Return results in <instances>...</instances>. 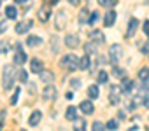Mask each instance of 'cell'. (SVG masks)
I'll return each instance as SVG.
<instances>
[{"instance_id": "6da1fadb", "label": "cell", "mask_w": 149, "mask_h": 131, "mask_svg": "<svg viewBox=\"0 0 149 131\" xmlns=\"http://www.w3.org/2000/svg\"><path fill=\"white\" fill-rule=\"evenodd\" d=\"M61 67L67 68L68 72H74V70H77L79 68V58L76 54H67L61 58Z\"/></svg>"}, {"instance_id": "7a4b0ae2", "label": "cell", "mask_w": 149, "mask_h": 131, "mask_svg": "<svg viewBox=\"0 0 149 131\" xmlns=\"http://www.w3.org/2000/svg\"><path fill=\"white\" fill-rule=\"evenodd\" d=\"M14 68L11 67V65H6L4 67V89L6 91H9L11 88H13V84H14Z\"/></svg>"}, {"instance_id": "3957f363", "label": "cell", "mask_w": 149, "mask_h": 131, "mask_svg": "<svg viewBox=\"0 0 149 131\" xmlns=\"http://www.w3.org/2000/svg\"><path fill=\"white\" fill-rule=\"evenodd\" d=\"M123 88L119 86V84H112L111 86V93H109V101L112 103V105H118L119 101H121V98H123Z\"/></svg>"}, {"instance_id": "277c9868", "label": "cell", "mask_w": 149, "mask_h": 131, "mask_svg": "<svg viewBox=\"0 0 149 131\" xmlns=\"http://www.w3.org/2000/svg\"><path fill=\"white\" fill-rule=\"evenodd\" d=\"M123 58V47L119 44H112L109 47V61L111 63H118Z\"/></svg>"}, {"instance_id": "5b68a950", "label": "cell", "mask_w": 149, "mask_h": 131, "mask_svg": "<svg viewBox=\"0 0 149 131\" xmlns=\"http://www.w3.org/2000/svg\"><path fill=\"white\" fill-rule=\"evenodd\" d=\"M65 25H67V12H65V11H58L56 19H54V26H56V30H63Z\"/></svg>"}, {"instance_id": "8992f818", "label": "cell", "mask_w": 149, "mask_h": 131, "mask_svg": "<svg viewBox=\"0 0 149 131\" xmlns=\"http://www.w3.org/2000/svg\"><path fill=\"white\" fill-rule=\"evenodd\" d=\"M26 61V54L23 52V46L16 44V54H14V63L16 65H23Z\"/></svg>"}, {"instance_id": "52a82bcc", "label": "cell", "mask_w": 149, "mask_h": 131, "mask_svg": "<svg viewBox=\"0 0 149 131\" xmlns=\"http://www.w3.org/2000/svg\"><path fill=\"white\" fill-rule=\"evenodd\" d=\"M32 19H25V21H19L18 25H16V33H19V35H23V33H26L30 28H32Z\"/></svg>"}, {"instance_id": "ba28073f", "label": "cell", "mask_w": 149, "mask_h": 131, "mask_svg": "<svg viewBox=\"0 0 149 131\" xmlns=\"http://www.w3.org/2000/svg\"><path fill=\"white\" fill-rule=\"evenodd\" d=\"M42 96H44L46 100H54V98H56V89H54V86H53V84H46V88H44V91H42Z\"/></svg>"}, {"instance_id": "9c48e42d", "label": "cell", "mask_w": 149, "mask_h": 131, "mask_svg": "<svg viewBox=\"0 0 149 131\" xmlns=\"http://www.w3.org/2000/svg\"><path fill=\"white\" fill-rule=\"evenodd\" d=\"M137 28H139V21H137L135 18H132V19H130V23H128L126 37H128V39H130V37H133V35H135V32H137Z\"/></svg>"}, {"instance_id": "30bf717a", "label": "cell", "mask_w": 149, "mask_h": 131, "mask_svg": "<svg viewBox=\"0 0 149 131\" xmlns=\"http://www.w3.org/2000/svg\"><path fill=\"white\" fill-rule=\"evenodd\" d=\"M39 75H40V81H42L44 84H53V81H54V75H53V72H49V70H42Z\"/></svg>"}, {"instance_id": "8fae6325", "label": "cell", "mask_w": 149, "mask_h": 131, "mask_svg": "<svg viewBox=\"0 0 149 131\" xmlns=\"http://www.w3.org/2000/svg\"><path fill=\"white\" fill-rule=\"evenodd\" d=\"M79 108H81V112H84L86 115H90V114H93V103L90 101V100H86V101H81V105H79Z\"/></svg>"}, {"instance_id": "7c38bea8", "label": "cell", "mask_w": 149, "mask_h": 131, "mask_svg": "<svg viewBox=\"0 0 149 131\" xmlns=\"http://www.w3.org/2000/svg\"><path fill=\"white\" fill-rule=\"evenodd\" d=\"M40 119H42V112H40V110H35V112H32V115H30V119H28V124H30V126H37V124L40 122Z\"/></svg>"}, {"instance_id": "4fadbf2b", "label": "cell", "mask_w": 149, "mask_h": 131, "mask_svg": "<svg viewBox=\"0 0 149 131\" xmlns=\"http://www.w3.org/2000/svg\"><path fill=\"white\" fill-rule=\"evenodd\" d=\"M65 44H67L68 47H72V49H76V47L79 46V39H77V35H67V37H65Z\"/></svg>"}, {"instance_id": "5bb4252c", "label": "cell", "mask_w": 149, "mask_h": 131, "mask_svg": "<svg viewBox=\"0 0 149 131\" xmlns=\"http://www.w3.org/2000/svg\"><path fill=\"white\" fill-rule=\"evenodd\" d=\"M30 70H32V72H35V74H40V72L44 70V68H42V61H40V59H37V58H35V59H32V63H30Z\"/></svg>"}, {"instance_id": "9a60e30c", "label": "cell", "mask_w": 149, "mask_h": 131, "mask_svg": "<svg viewBox=\"0 0 149 131\" xmlns=\"http://www.w3.org/2000/svg\"><path fill=\"white\" fill-rule=\"evenodd\" d=\"M116 16H118V14H116L114 11H109V12L105 14V18H104V25H105V26H112L114 21H116Z\"/></svg>"}, {"instance_id": "2e32d148", "label": "cell", "mask_w": 149, "mask_h": 131, "mask_svg": "<svg viewBox=\"0 0 149 131\" xmlns=\"http://www.w3.org/2000/svg\"><path fill=\"white\" fill-rule=\"evenodd\" d=\"M90 37H91L97 44H104V42H105V37H104V33H102L100 30H93V32L90 33Z\"/></svg>"}, {"instance_id": "e0dca14e", "label": "cell", "mask_w": 149, "mask_h": 131, "mask_svg": "<svg viewBox=\"0 0 149 131\" xmlns=\"http://www.w3.org/2000/svg\"><path fill=\"white\" fill-rule=\"evenodd\" d=\"M65 117H67L68 121H76V119H77V108H76V107H68L67 112H65Z\"/></svg>"}, {"instance_id": "ac0fdd59", "label": "cell", "mask_w": 149, "mask_h": 131, "mask_svg": "<svg viewBox=\"0 0 149 131\" xmlns=\"http://www.w3.org/2000/svg\"><path fill=\"white\" fill-rule=\"evenodd\" d=\"M6 16H7V19H16V18H18V9H16L14 6H7Z\"/></svg>"}, {"instance_id": "d6986e66", "label": "cell", "mask_w": 149, "mask_h": 131, "mask_svg": "<svg viewBox=\"0 0 149 131\" xmlns=\"http://www.w3.org/2000/svg\"><path fill=\"white\" fill-rule=\"evenodd\" d=\"M40 42H42V39L37 37V35H30V37L26 39V44H28L30 47H37V46H40Z\"/></svg>"}, {"instance_id": "ffe728a7", "label": "cell", "mask_w": 149, "mask_h": 131, "mask_svg": "<svg viewBox=\"0 0 149 131\" xmlns=\"http://www.w3.org/2000/svg\"><path fill=\"white\" fill-rule=\"evenodd\" d=\"M121 88H123V91H125V93H128V91H132V89H133V81H132V79H128V77H123V82H121Z\"/></svg>"}, {"instance_id": "44dd1931", "label": "cell", "mask_w": 149, "mask_h": 131, "mask_svg": "<svg viewBox=\"0 0 149 131\" xmlns=\"http://www.w3.org/2000/svg\"><path fill=\"white\" fill-rule=\"evenodd\" d=\"M49 14H51V12H49V7H47V6H44V7L39 11V19L46 23V21L49 19Z\"/></svg>"}, {"instance_id": "7402d4cb", "label": "cell", "mask_w": 149, "mask_h": 131, "mask_svg": "<svg viewBox=\"0 0 149 131\" xmlns=\"http://www.w3.org/2000/svg\"><path fill=\"white\" fill-rule=\"evenodd\" d=\"M88 67H90V56L86 54V56H83L79 59V68L81 70H88Z\"/></svg>"}, {"instance_id": "603a6c76", "label": "cell", "mask_w": 149, "mask_h": 131, "mask_svg": "<svg viewBox=\"0 0 149 131\" xmlns=\"http://www.w3.org/2000/svg\"><path fill=\"white\" fill-rule=\"evenodd\" d=\"M79 23H81V25L90 23V14H88L86 9H81V12H79Z\"/></svg>"}, {"instance_id": "cb8c5ba5", "label": "cell", "mask_w": 149, "mask_h": 131, "mask_svg": "<svg viewBox=\"0 0 149 131\" xmlns=\"http://www.w3.org/2000/svg\"><path fill=\"white\" fill-rule=\"evenodd\" d=\"M139 79L142 82H149V68H140L139 70Z\"/></svg>"}, {"instance_id": "d4e9b609", "label": "cell", "mask_w": 149, "mask_h": 131, "mask_svg": "<svg viewBox=\"0 0 149 131\" xmlns=\"http://www.w3.org/2000/svg\"><path fill=\"white\" fill-rule=\"evenodd\" d=\"M84 51H86V54H88V56H90V54H97V47H95V44H93V42L84 44Z\"/></svg>"}, {"instance_id": "484cf974", "label": "cell", "mask_w": 149, "mask_h": 131, "mask_svg": "<svg viewBox=\"0 0 149 131\" xmlns=\"http://www.w3.org/2000/svg\"><path fill=\"white\" fill-rule=\"evenodd\" d=\"M9 49H11V46L7 40H0V54H7Z\"/></svg>"}, {"instance_id": "4316f807", "label": "cell", "mask_w": 149, "mask_h": 131, "mask_svg": "<svg viewBox=\"0 0 149 131\" xmlns=\"http://www.w3.org/2000/svg\"><path fill=\"white\" fill-rule=\"evenodd\" d=\"M107 81H109L107 72H105V70H100V72H98V84H107Z\"/></svg>"}, {"instance_id": "83f0119b", "label": "cell", "mask_w": 149, "mask_h": 131, "mask_svg": "<svg viewBox=\"0 0 149 131\" xmlns=\"http://www.w3.org/2000/svg\"><path fill=\"white\" fill-rule=\"evenodd\" d=\"M98 4L102 7H114L118 4V0H98Z\"/></svg>"}, {"instance_id": "f1b7e54d", "label": "cell", "mask_w": 149, "mask_h": 131, "mask_svg": "<svg viewBox=\"0 0 149 131\" xmlns=\"http://www.w3.org/2000/svg\"><path fill=\"white\" fill-rule=\"evenodd\" d=\"M98 94H100L98 88H97V86H90V89H88V96H90V98H97Z\"/></svg>"}, {"instance_id": "f546056e", "label": "cell", "mask_w": 149, "mask_h": 131, "mask_svg": "<svg viewBox=\"0 0 149 131\" xmlns=\"http://www.w3.org/2000/svg\"><path fill=\"white\" fill-rule=\"evenodd\" d=\"M105 129V126L100 122V121H95L93 124H91V131H104Z\"/></svg>"}, {"instance_id": "4dcf8cb0", "label": "cell", "mask_w": 149, "mask_h": 131, "mask_svg": "<svg viewBox=\"0 0 149 131\" xmlns=\"http://www.w3.org/2000/svg\"><path fill=\"white\" fill-rule=\"evenodd\" d=\"M112 74H114L116 77H119V79H123V77H126V75H125V70H121L119 67H114V68H112Z\"/></svg>"}, {"instance_id": "1f68e13d", "label": "cell", "mask_w": 149, "mask_h": 131, "mask_svg": "<svg viewBox=\"0 0 149 131\" xmlns=\"http://www.w3.org/2000/svg\"><path fill=\"white\" fill-rule=\"evenodd\" d=\"M19 93H21V89H19V88H16V89H14V94H13V98H11V105H16V103H18Z\"/></svg>"}, {"instance_id": "d6a6232c", "label": "cell", "mask_w": 149, "mask_h": 131, "mask_svg": "<svg viewBox=\"0 0 149 131\" xmlns=\"http://www.w3.org/2000/svg\"><path fill=\"white\" fill-rule=\"evenodd\" d=\"M105 129H109V131H116V129H118V121H114V119L109 121L107 126H105Z\"/></svg>"}, {"instance_id": "836d02e7", "label": "cell", "mask_w": 149, "mask_h": 131, "mask_svg": "<svg viewBox=\"0 0 149 131\" xmlns=\"http://www.w3.org/2000/svg\"><path fill=\"white\" fill-rule=\"evenodd\" d=\"M98 19H100V14H98V12H97V11H95V12H91V14H90V25H95V23H97V21H98Z\"/></svg>"}, {"instance_id": "e575fe53", "label": "cell", "mask_w": 149, "mask_h": 131, "mask_svg": "<svg viewBox=\"0 0 149 131\" xmlns=\"http://www.w3.org/2000/svg\"><path fill=\"white\" fill-rule=\"evenodd\" d=\"M18 79H19V81H21V82L25 84V82L28 81V74H26L25 70H19V72H18Z\"/></svg>"}, {"instance_id": "d590c367", "label": "cell", "mask_w": 149, "mask_h": 131, "mask_svg": "<svg viewBox=\"0 0 149 131\" xmlns=\"http://www.w3.org/2000/svg\"><path fill=\"white\" fill-rule=\"evenodd\" d=\"M74 131H86V128H84V121H81V122H77L76 126H74Z\"/></svg>"}, {"instance_id": "8d00e7d4", "label": "cell", "mask_w": 149, "mask_h": 131, "mask_svg": "<svg viewBox=\"0 0 149 131\" xmlns=\"http://www.w3.org/2000/svg\"><path fill=\"white\" fill-rule=\"evenodd\" d=\"M70 84H72V89H79V88H81V81H79V79H74Z\"/></svg>"}, {"instance_id": "74e56055", "label": "cell", "mask_w": 149, "mask_h": 131, "mask_svg": "<svg viewBox=\"0 0 149 131\" xmlns=\"http://www.w3.org/2000/svg\"><path fill=\"white\" fill-rule=\"evenodd\" d=\"M51 47H53L54 51H58V37H53V39H51Z\"/></svg>"}, {"instance_id": "f35d334b", "label": "cell", "mask_w": 149, "mask_h": 131, "mask_svg": "<svg viewBox=\"0 0 149 131\" xmlns=\"http://www.w3.org/2000/svg\"><path fill=\"white\" fill-rule=\"evenodd\" d=\"M142 30H144V33H146V35H149V19H146V21H144V28H142Z\"/></svg>"}, {"instance_id": "ab89813d", "label": "cell", "mask_w": 149, "mask_h": 131, "mask_svg": "<svg viewBox=\"0 0 149 131\" xmlns=\"http://www.w3.org/2000/svg\"><path fill=\"white\" fill-rule=\"evenodd\" d=\"M7 30V21H2V23H0V33H4Z\"/></svg>"}, {"instance_id": "60d3db41", "label": "cell", "mask_w": 149, "mask_h": 131, "mask_svg": "<svg viewBox=\"0 0 149 131\" xmlns=\"http://www.w3.org/2000/svg\"><path fill=\"white\" fill-rule=\"evenodd\" d=\"M44 2H46L47 6H54V4H58V0H44Z\"/></svg>"}, {"instance_id": "b9f144b4", "label": "cell", "mask_w": 149, "mask_h": 131, "mask_svg": "<svg viewBox=\"0 0 149 131\" xmlns=\"http://www.w3.org/2000/svg\"><path fill=\"white\" fill-rule=\"evenodd\" d=\"M144 105H146V107H147V108H149V94H147V96H146V98H144Z\"/></svg>"}, {"instance_id": "7bdbcfd3", "label": "cell", "mask_w": 149, "mask_h": 131, "mask_svg": "<svg viewBox=\"0 0 149 131\" xmlns=\"http://www.w3.org/2000/svg\"><path fill=\"white\" fill-rule=\"evenodd\" d=\"M68 2H70L72 6H77V4H79V0H68Z\"/></svg>"}, {"instance_id": "ee69618b", "label": "cell", "mask_w": 149, "mask_h": 131, "mask_svg": "<svg viewBox=\"0 0 149 131\" xmlns=\"http://www.w3.org/2000/svg\"><path fill=\"white\" fill-rule=\"evenodd\" d=\"M16 2H18V4H25V2H26V0H16Z\"/></svg>"}, {"instance_id": "f6af8a7d", "label": "cell", "mask_w": 149, "mask_h": 131, "mask_svg": "<svg viewBox=\"0 0 149 131\" xmlns=\"http://www.w3.org/2000/svg\"><path fill=\"white\" fill-rule=\"evenodd\" d=\"M0 4H2V0H0Z\"/></svg>"}, {"instance_id": "bcb514c9", "label": "cell", "mask_w": 149, "mask_h": 131, "mask_svg": "<svg viewBox=\"0 0 149 131\" xmlns=\"http://www.w3.org/2000/svg\"><path fill=\"white\" fill-rule=\"evenodd\" d=\"M146 2H149V0H146Z\"/></svg>"}, {"instance_id": "7dc6e473", "label": "cell", "mask_w": 149, "mask_h": 131, "mask_svg": "<svg viewBox=\"0 0 149 131\" xmlns=\"http://www.w3.org/2000/svg\"><path fill=\"white\" fill-rule=\"evenodd\" d=\"M21 131H25V129H21Z\"/></svg>"}]
</instances>
